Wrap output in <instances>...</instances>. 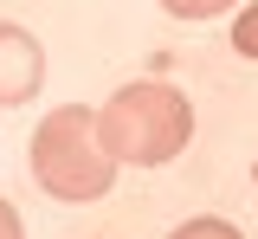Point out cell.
Wrapping results in <instances>:
<instances>
[{
  "mask_svg": "<svg viewBox=\"0 0 258 239\" xmlns=\"http://www.w3.org/2000/svg\"><path fill=\"white\" fill-rule=\"evenodd\" d=\"M232 7L239 0H161V13H174V20H220Z\"/></svg>",
  "mask_w": 258,
  "mask_h": 239,
  "instance_id": "6",
  "label": "cell"
},
{
  "mask_svg": "<svg viewBox=\"0 0 258 239\" xmlns=\"http://www.w3.org/2000/svg\"><path fill=\"white\" fill-rule=\"evenodd\" d=\"M26 155H32V181L52 201H103L116 188V168H123L97 136V110H84V103L45 110Z\"/></svg>",
  "mask_w": 258,
  "mask_h": 239,
  "instance_id": "2",
  "label": "cell"
},
{
  "mask_svg": "<svg viewBox=\"0 0 258 239\" xmlns=\"http://www.w3.org/2000/svg\"><path fill=\"white\" fill-rule=\"evenodd\" d=\"M39 84H45V45L20 20H0V110L32 103Z\"/></svg>",
  "mask_w": 258,
  "mask_h": 239,
  "instance_id": "3",
  "label": "cell"
},
{
  "mask_svg": "<svg viewBox=\"0 0 258 239\" xmlns=\"http://www.w3.org/2000/svg\"><path fill=\"white\" fill-rule=\"evenodd\" d=\"M97 136L123 168H161L194 142V103L174 84H123L116 97L97 110Z\"/></svg>",
  "mask_w": 258,
  "mask_h": 239,
  "instance_id": "1",
  "label": "cell"
},
{
  "mask_svg": "<svg viewBox=\"0 0 258 239\" xmlns=\"http://www.w3.org/2000/svg\"><path fill=\"white\" fill-rule=\"evenodd\" d=\"M0 239H26V226H20V213H13V201H0Z\"/></svg>",
  "mask_w": 258,
  "mask_h": 239,
  "instance_id": "7",
  "label": "cell"
},
{
  "mask_svg": "<svg viewBox=\"0 0 258 239\" xmlns=\"http://www.w3.org/2000/svg\"><path fill=\"white\" fill-rule=\"evenodd\" d=\"M232 52L239 58H258V0L232 13Z\"/></svg>",
  "mask_w": 258,
  "mask_h": 239,
  "instance_id": "5",
  "label": "cell"
},
{
  "mask_svg": "<svg viewBox=\"0 0 258 239\" xmlns=\"http://www.w3.org/2000/svg\"><path fill=\"white\" fill-rule=\"evenodd\" d=\"M168 239H245L232 220H220V213H194V220H181Z\"/></svg>",
  "mask_w": 258,
  "mask_h": 239,
  "instance_id": "4",
  "label": "cell"
},
{
  "mask_svg": "<svg viewBox=\"0 0 258 239\" xmlns=\"http://www.w3.org/2000/svg\"><path fill=\"white\" fill-rule=\"evenodd\" d=\"M252 181H258V162H252Z\"/></svg>",
  "mask_w": 258,
  "mask_h": 239,
  "instance_id": "8",
  "label": "cell"
}]
</instances>
